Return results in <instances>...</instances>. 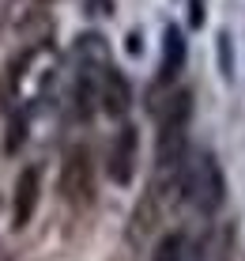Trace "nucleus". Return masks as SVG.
I'll return each instance as SVG.
<instances>
[{
	"mask_svg": "<svg viewBox=\"0 0 245 261\" xmlns=\"http://www.w3.org/2000/svg\"><path fill=\"white\" fill-rule=\"evenodd\" d=\"M215 53H219V72L226 80L234 76V49H230V34L219 31V38H215Z\"/></svg>",
	"mask_w": 245,
	"mask_h": 261,
	"instance_id": "obj_11",
	"label": "nucleus"
},
{
	"mask_svg": "<svg viewBox=\"0 0 245 261\" xmlns=\"http://www.w3.org/2000/svg\"><path fill=\"white\" fill-rule=\"evenodd\" d=\"M98 102H102V110L110 114V118H125V114L132 110V84L125 80L121 68H113V65L102 68V80H98Z\"/></svg>",
	"mask_w": 245,
	"mask_h": 261,
	"instance_id": "obj_5",
	"label": "nucleus"
},
{
	"mask_svg": "<svg viewBox=\"0 0 245 261\" xmlns=\"http://www.w3.org/2000/svg\"><path fill=\"white\" fill-rule=\"evenodd\" d=\"M38 201H42V167H26V170H19V178H15V204H12L15 227H26V223H30V216L38 212Z\"/></svg>",
	"mask_w": 245,
	"mask_h": 261,
	"instance_id": "obj_6",
	"label": "nucleus"
},
{
	"mask_svg": "<svg viewBox=\"0 0 245 261\" xmlns=\"http://www.w3.org/2000/svg\"><path fill=\"white\" fill-rule=\"evenodd\" d=\"M151 261H185V239H181L177 231L162 235L159 246H155V254H151Z\"/></svg>",
	"mask_w": 245,
	"mask_h": 261,
	"instance_id": "obj_10",
	"label": "nucleus"
},
{
	"mask_svg": "<svg viewBox=\"0 0 245 261\" xmlns=\"http://www.w3.org/2000/svg\"><path fill=\"white\" fill-rule=\"evenodd\" d=\"M185 159H189V137H185V129H159V151H155L159 182L177 186L181 182V170H185Z\"/></svg>",
	"mask_w": 245,
	"mask_h": 261,
	"instance_id": "obj_4",
	"label": "nucleus"
},
{
	"mask_svg": "<svg viewBox=\"0 0 245 261\" xmlns=\"http://www.w3.org/2000/svg\"><path fill=\"white\" fill-rule=\"evenodd\" d=\"M26 140V121L23 118H15L12 125H8V140H4V151L12 155V151H19V144Z\"/></svg>",
	"mask_w": 245,
	"mask_h": 261,
	"instance_id": "obj_12",
	"label": "nucleus"
},
{
	"mask_svg": "<svg viewBox=\"0 0 245 261\" xmlns=\"http://www.w3.org/2000/svg\"><path fill=\"white\" fill-rule=\"evenodd\" d=\"M189 118H193V91H177L174 98H166V106H162L159 129H185Z\"/></svg>",
	"mask_w": 245,
	"mask_h": 261,
	"instance_id": "obj_7",
	"label": "nucleus"
},
{
	"mask_svg": "<svg viewBox=\"0 0 245 261\" xmlns=\"http://www.w3.org/2000/svg\"><path fill=\"white\" fill-rule=\"evenodd\" d=\"M90 190H95V167H90V151L83 144L68 148L65 163H60V193L72 204H87Z\"/></svg>",
	"mask_w": 245,
	"mask_h": 261,
	"instance_id": "obj_2",
	"label": "nucleus"
},
{
	"mask_svg": "<svg viewBox=\"0 0 245 261\" xmlns=\"http://www.w3.org/2000/svg\"><path fill=\"white\" fill-rule=\"evenodd\" d=\"M136 163H140V133L132 125H121L117 137L110 144V159H106V170H110V182L129 186L136 178Z\"/></svg>",
	"mask_w": 245,
	"mask_h": 261,
	"instance_id": "obj_3",
	"label": "nucleus"
},
{
	"mask_svg": "<svg viewBox=\"0 0 245 261\" xmlns=\"http://www.w3.org/2000/svg\"><path fill=\"white\" fill-rule=\"evenodd\" d=\"M177 190L185 193V201L193 204L196 212L211 216L223 208L226 201V178H223V167L215 163L211 151H200V155L185 159V170H181V182Z\"/></svg>",
	"mask_w": 245,
	"mask_h": 261,
	"instance_id": "obj_1",
	"label": "nucleus"
},
{
	"mask_svg": "<svg viewBox=\"0 0 245 261\" xmlns=\"http://www.w3.org/2000/svg\"><path fill=\"white\" fill-rule=\"evenodd\" d=\"M42 4H49V0H42Z\"/></svg>",
	"mask_w": 245,
	"mask_h": 261,
	"instance_id": "obj_15",
	"label": "nucleus"
},
{
	"mask_svg": "<svg viewBox=\"0 0 245 261\" xmlns=\"http://www.w3.org/2000/svg\"><path fill=\"white\" fill-rule=\"evenodd\" d=\"M143 49V42H140V34H129V53H140Z\"/></svg>",
	"mask_w": 245,
	"mask_h": 261,
	"instance_id": "obj_14",
	"label": "nucleus"
},
{
	"mask_svg": "<svg viewBox=\"0 0 245 261\" xmlns=\"http://www.w3.org/2000/svg\"><path fill=\"white\" fill-rule=\"evenodd\" d=\"M162 42H166V46H162V61H166L162 72H166V80H174L181 72V65H185V38H181L177 27H166V31H162Z\"/></svg>",
	"mask_w": 245,
	"mask_h": 261,
	"instance_id": "obj_8",
	"label": "nucleus"
},
{
	"mask_svg": "<svg viewBox=\"0 0 245 261\" xmlns=\"http://www.w3.org/2000/svg\"><path fill=\"white\" fill-rule=\"evenodd\" d=\"M207 12H204V0H189V23L193 27H204Z\"/></svg>",
	"mask_w": 245,
	"mask_h": 261,
	"instance_id": "obj_13",
	"label": "nucleus"
},
{
	"mask_svg": "<svg viewBox=\"0 0 245 261\" xmlns=\"http://www.w3.org/2000/svg\"><path fill=\"white\" fill-rule=\"evenodd\" d=\"M26 65H30V53H23V57H15L12 65H8L4 80H0V110H8V106L15 102L19 84H23V76H26Z\"/></svg>",
	"mask_w": 245,
	"mask_h": 261,
	"instance_id": "obj_9",
	"label": "nucleus"
}]
</instances>
